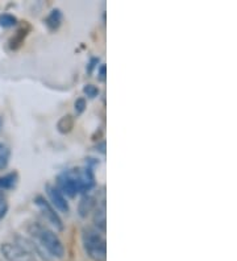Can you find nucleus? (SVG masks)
Masks as SVG:
<instances>
[{"instance_id":"obj_16","label":"nucleus","mask_w":237,"mask_h":261,"mask_svg":"<svg viewBox=\"0 0 237 261\" xmlns=\"http://www.w3.org/2000/svg\"><path fill=\"white\" fill-rule=\"evenodd\" d=\"M98 74H99V80L100 81L106 80V66L104 65H100V67L98 69Z\"/></svg>"},{"instance_id":"obj_7","label":"nucleus","mask_w":237,"mask_h":261,"mask_svg":"<svg viewBox=\"0 0 237 261\" xmlns=\"http://www.w3.org/2000/svg\"><path fill=\"white\" fill-rule=\"evenodd\" d=\"M101 191H86L83 193L82 198L78 203V214L81 218H87L90 215V213H92L96 206V202H98L99 197H100Z\"/></svg>"},{"instance_id":"obj_13","label":"nucleus","mask_w":237,"mask_h":261,"mask_svg":"<svg viewBox=\"0 0 237 261\" xmlns=\"http://www.w3.org/2000/svg\"><path fill=\"white\" fill-rule=\"evenodd\" d=\"M83 93L86 94V96H89L90 99H94L98 96L99 89L96 86H94V85H86L83 87Z\"/></svg>"},{"instance_id":"obj_11","label":"nucleus","mask_w":237,"mask_h":261,"mask_svg":"<svg viewBox=\"0 0 237 261\" xmlns=\"http://www.w3.org/2000/svg\"><path fill=\"white\" fill-rule=\"evenodd\" d=\"M74 127V119L71 115H66V116H62V118L58 120L57 123V129L60 134L66 135L69 134L70 130L73 129Z\"/></svg>"},{"instance_id":"obj_10","label":"nucleus","mask_w":237,"mask_h":261,"mask_svg":"<svg viewBox=\"0 0 237 261\" xmlns=\"http://www.w3.org/2000/svg\"><path fill=\"white\" fill-rule=\"evenodd\" d=\"M17 182H19V174H17V172H12L6 175H2L0 177V191L15 189L16 185H17Z\"/></svg>"},{"instance_id":"obj_15","label":"nucleus","mask_w":237,"mask_h":261,"mask_svg":"<svg viewBox=\"0 0 237 261\" xmlns=\"http://www.w3.org/2000/svg\"><path fill=\"white\" fill-rule=\"evenodd\" d=\"M86 106H87V103H86V99L85 98H78V99H76L75 103H74V107H75L76 115L83 114V111H85V110H86Z\"/></svg>"},{"instance_id":"obj_1","label":"nucleus","mask_w":237,"mask_h":261,"mask_svg":"<svg viewBox=\"0 0 237 261\" xmlns=\"http://www.w3.org/2000/svg\"><path fill=\"white\" fill-rule=\"evenodd\" d=\"M57 188L65 197L75 198L78 194L90 191L95 186V177L92 169L74 168L63 170L57 175Z\"/></svg>"},{"instance_id":"obj_17","label":"nucleus","mask_w":237,"mask_h":261,"mask_svg":"<svg viewBox=\"0 0 237 261\" xmlns=\"http://www.w3.org/2000/svg\"><path fill=\"white\" fill-rule=\"evenodd\" d=\"M0 219H2V218H0Z\"/></svg>"},{"instance_id":"obj_5","label":"nucleus","mask_w":237,"mask_h":261,"mask_svg":"<svg viewBox=\"0 0 237 261\" xmlns=\"http://www.w3.org/2000/svg\"><path fill=\"white\" fill-rule=\"evenodd\" d=\"M33 202H35V204L37 206V208L40 210V213H41V215L47 223L50 224L56 231H63V222L61 219L60 214L49 203L46 198L42 197V195H37L33 199Z\"/></svg>"},{"instance_id":"obj_2","label":"nucleus","mask_w":237,"mask_h":261,"mask_svg":"<svg viewBox=\"0 0 237 261\" xmlns=\"http://www.w3.org/2000/svg\"><path fill=\"white\" fill-rule=\"evenodd\" d=\"M33 242L37 243L47 255L54 258L65 257V247L58 235L40 222H32L27 228Z\"/></svg>"},{"instance_id":"obj_6","label":"nucleus","mask_w":237,"mask_h":261,"mask_svg":"<svg viewBox=\"0 0 237 261\" xmlns=\"http://www.w3.org/2000/svg\"><path fill=\"white\" fill-rule=\"evenodd\" d=\"M45 193H46L47 195V201H49V203H50L56 210L60 211V213L62 214H69V202H67L66 197L61 193L60 189H58L57 186L53 185V184H46V186H45Z\"/></svg>"},{"instance_id":"obj_12","label":"nucleus","mask_w":237,"mask_h":261,"mask_svg":"<svg viewBox=\"0 0 237 261\" xmlns=\"http://www.w3.org/2000/svg\"><path fill=\"white\" fill-rule=\"evenodd\" d=\"M17 24V19L16 16L11 15V13H2L0 15V27L3 28H12Z\"/></svg>"},{"instance_id":"obj_8","label":"nucleus","mask_w":237,"mask_h":261,"mask_svg":"<svg viewBox=\"0 0 237 261\" xmlns=\"http://www.w3.org/2000/svg\"><path fill=\"white\" fill-rule=\"evenodd\" d=\"M106 211H107V208H106V193L104 190H101L100 197H99L96 206L94 208V227L103 233L106 232V228H107V214H106Z\"/></svg>"},{"instance_id":"obj_14","label":"nucleus","mask_w":237,"mask_h":261,"mask_svg":"<svg viewBox=\"0 0 237 261\" xmlns=\"http://www.w3.org/2000/svg\"><path fill=\"white\" fill-rule=\"evenodd\" d=\"M7 210H8V202H7V198L3 194V191H0V218L6 215Z\"/></svg>"},{"instance_id":"obj_9","label":"nucleus","mask_w":237,"mask_h":261,"mask_svg":"<svg viewBox=\"0 0 237 261\" xmlns=\"http://www.w3.org/2000/svg\"><path fill=\"white\" fill-rule=\"evenodd\" d=\"M44 22L50 31H56V29L60 28L61 22H62V12H61V10H58V8L51 10L46 16V19L44 20Z\"/></svg>"},{"instance_id":"obj_4","label":"nucleus","mask_w":237,"mask_h":261,"mask_svg":"<svg viewBox=\"0 0 237 261\" xmlns=\"http://www.w3.org/2000/svg\"><path fill=\"white\" fill-rule=\"evenodd\" d=\"M0 253L7 261H40L37 256L17 242H6L0 245Z\"/></svg>"},{"instance_id":"obj_3","label":"nucleus","mask_w":237,"mask_h":261,"mask_svg":"<svg viewBox=\"0 0 237 261\" xmlns=\"http://www.w3.org/2000/svg\"><path fill=\"white\" fill-rule=\"evenodd\" d=\"M82 244L86 255L92 261H106L107 257V243L104 233L95 227L86 226L82 229Z\"/></svg>"}]
</instances>
